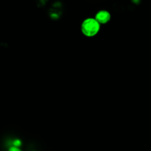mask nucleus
I'll use <instances>...</instances> for the list:
<instances>
[{"label": "nucleus", "mask_w": 151, "mask_h": 151, "mask_svg": "<svg viewBox=\"0 0 151 151\" xmlns=\"http://www.w3.org/2000/svg\"><path fill=\"white\" fill-rule=\"evenodd\" d=\"M81 30L85 36L93 37L100 30V24L94 18H87L81 23Z\"/></svg>", "instance_id": "obj_1"}, {"label": "nucleus", "mask_w": 151, "mask_h": 151, "mask_svg": "<svg viewBox=\"0 0 151 151\" xmlns=\"http://www.w3.org/2000/svg\"><path fill=\"white\" fill-rule=\"evenodd\" d=\"M94 19H96L100 24H107L110 20L111 15L107 10H101L96 13Z\"/></svg>", "instance_id": "obj_2"}, {"label": "nucleus", "mask_w": 151, "mask_h": 151, "mask_svg": "<svg viewBox=\"0 0 151 151\" xmlns=\"http://www.w3.org/2000/svg\"><path fill=\"white\" fill-rule=\"evenodd\" d=\"M7 151H22L20 148L19 147H16V146H10V147L8 148V150Z\"/></svg>", "instance_id": "obj_3"}]
</instances>
